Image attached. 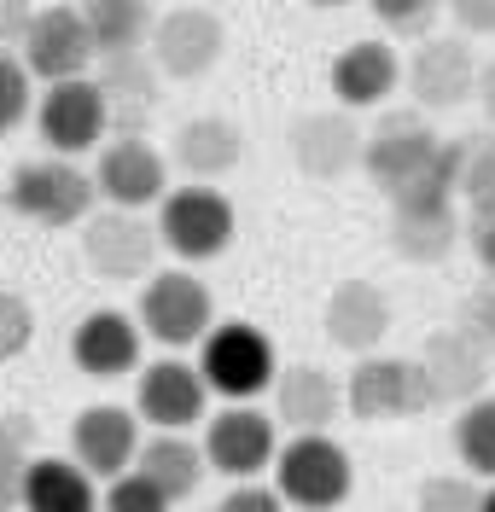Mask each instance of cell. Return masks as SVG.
<instances>
[{
  "instance_id": "6da1fadb",
  "label": "cell",
  "mask_w": 495,
  "mask_h": 512,
  "mask_svg": "<svg viewBox=\"0 0 495 512\" xmlns=\"http://www.w3.org/2000/svg\"><path fill=\"white\" fill-rule=\"evenodd\" d=\"M274 489L292 512H338L356 489V460L332 431H297L274 454Z\"/></svg>"
},
{
  "instance_id": "7a4b0ae2",
  "label": "cell",
  "mask_w": 495,
  "mask_h": 512,
  "mask_svg": "<svg viewBox=\"0 0 495 512\" xmlns=\"http://www.w3.org/2000/svg\"><path fill=\"white\" fill-rule=\"evenodd\" d=\"M461 198L449 187V175H443V163L431 169L426 181H414V187H402L391 198V251L402 262H449L455 245H461Z\"/></svg>"
},
{
  "instance_id": "3957f363",
  "label": "cell",
  "mask_w": 495,
  "mask_h": 512,
  "mask_svg": "<svg viewBox=\"0 0 495 512\" xmlns=\"http://www.w3.org/2000/svg\"><path fill=\"white\" fill-rule=\"evenodd\" d=\"M198 373H204V390L222 396V402H257L280 373V355H274L263 326L216 320L198 344Z\"/></svg>"
},
{
  "instance_id": "277c9868",
  "label": "cell",
  "mask_w": 495,
  "mask_h": 512,
  "mask_svg": "<svg viewBox=\"0 0 495 512\" xmlns=\"http://www.w3.org/2000/svg\"><path fill=\"white\" fill-rule=\"evenodd\" d=\"M94 175L76 169V158H30L12 169V187H6V204L18 216H30L35 227H82L94 216Z\"/></svg>"
},
{
  "instance_id": "5b68a950",
  "label": "cell",
  "mask_w": 495,
  "mask_h": 512,
  "mask_svg": "<svg viewBox=\"0 0 495 512\" xmlns=\"http://www.w3.org/2000/svg\"><path fill=\"white\" fill-rule=\"evenodd\" d=\"M437 163H443V134L420 111H385L362 146L367 181L385 192V198H396V192L414 187V181H426Z\"/></svg>"
},
{
  "instance_id": "8992f818",
  "label": "cell",
  "mask_w": 495,
  "mask_h": 512,
  "mask_svg": "<svg viewBox=\"0 0 495 512\" xmlns=\"http://www.w3.org/2000/svg\"><path fill=\"white\" fill-rule=\"evenodd\" d=\"M431 408V390L408 355H362L344 379V414L362 425H402Z\"/></svg>"
},
{
  "instance_id": "52a82bcc",
  "label": "cell",
  "mask_w": 495,
  "mask_h": 512,
  "mask_svg": "<svg viewBox=\"0 0 495 512\" xmlns=\"http://www.w3.org/2000/svg\"><path fill=\"white\" fill-rule=\"evenodd\" d=\"M140 332L152 338V344H164V350H193L204 344V332L216 326V297L204 280H193L187 268H164V274H152L146 286H140Z\"/></svg>"
},
{
  "instance_id": "ba28073f",
  "label": "cell",
  "mask_w": 495,
  "mask_h": 512,
  "mask_svg": "<svg viewBox=\"0 0 495 512\" xmlns=\"http://www.w3.org/2000/svg\"><path fill=\"white\" fill-rule=\"evenodd\" d=\"M158 245L181 262H216L233 245V204L216 187H169L158 204Z\"/></svg>"
},
{
  "instance_id": "9c48e42d",
  "label": "cell",
  "mask_w": 495,
  "mask_h": 512,
  "mask_svg": "<svg viewBox=\"0 0 495 512\" xmlns=\"http://www.w3.org/2000/svg\"><path fill=\"white\" fill-rule=\"evenodd\" d=\"M204 466L222 472L228 483H251L263 478L280 454V431H274V414H263L257 402H228L222 414L204 419Z\"/></svg>"
},
{
  "instance_id": "30bf717a",
  "label": "cell",
  "mask_w": 495,
  "mask_h": 512,
  "mask_svg": "<svg viewBox=\"0 0 495 512\" xmlns=\"http://www.w3.org/2000/svg\"><path fill=\"white\" fill-rule=\"evenodd\" d=\"M146 53L158 64V76H169V82H198V76H210L222 64V53H228V24L210 6H175V12H164L152 24Z\"/></svg>"
},
{
  "instance_id": "8fae6325",
  "label": "cell",
  "mask_w": 495,
  "mask_h": 512,
  "mask_svg": "<svg viewBox=\"0 0 495 512\" xmlns=\"http://www.w3.org/2000/svg\"><path fill=\"white\" fill-rule=\"evenodd\" d=\"M18 59L30 70L35 82H76V76H94V35L82 24V6H35V24L18 47Z\"/></svg>"
},
{
  "instance_id": "7c38bea8",
  "label": "cell",
  "mask_w": 495,
  "mask_h": 512,
  "mask_svg": "<svg viewBox=\"0 0 495 512\" xmlns=\"http://www.w3.org/2000/svg\"><path fill=\"white\" fill-rule=\"evenodd\" d=\"M35 128L47 140L53 158H82L105 146V128H111V105L99 94L94 76H76V82H53L41 105H35Z\"/></svg>"
},
{
  "instance_id": "4fadbf2b",
  "label": "cell",
  "mask_w": 495,
  "mask_h": 512,
  "mask_svg": "<svg viewBox=\"0 0 495 512\" xmlns=\"http://www.w3.org/2000/svg\"><path fill=\"white\" fill-rule=\"evenodd\" d=\"M158 251V227L140 210H99L82 222V262L99 280H152Z\"/></svg>"
},
{
  "instance_id": "5bb4252c",
  "label": "cell",
  "mask_w": 495,
  "mask_h": 512,
  "mask_svg": "<svg viewBox=\"0 0 495 512\" xmlns=\"http://www.w3.org/2000/svg\"><path fill=\"white\" fill-rule=\"evenodd\" d=\"M94 192L111 210H152L169 192V158L158 146H146L140 134H117V140L99 146Z\"/></svg>"
},
{
  "instance_id": "9a60e30c",
  "label": "cell",
  "mask_w": 495,
  "mask_h": 512,
  "mask_svg": "<svg viewBox=\"0 0 495 512\" xmlns=\"http://www.w3.org/2000/svg\"><path fill=\"white\" fill-rule=\"evenodd\" d=\"M402 88L414 94V111H455L478 94V59L461 35H426L402 64Z\"/></svg>"
},
{
  "instance_id": "2e32d148",
  "label": "cell",
  "mask_w": 495,
  "mask_h": 512,
  "mask_svg": "<svg viewBox=\"0 0 495 512\" xmlns=\"http://www.w3.org/2000/svg\"><path fill=\"white\" fill-rule=\"evenodd\" d=\"M134 414L146 419L152 431H193L198 419H210V390H204L198 361L164 355V361L140 367V384H134Z\"/></svg>"
},
{
  "instance_id": "e0dca14e",
  "label": "cell",
  "mask_w": 495,
  "mask_h": 512,
  "mask_svg": "<svg viewBox=\"0 0 495 512\" xmlns=\"http://www.w3.org/2000/svg\"><path fill=\"white\" fill-rule=\"evenodd\" d=\"M414 367H420V379L431 390V408H466V402L484 396L495 361L472 338H461L455 326H443V332H431L426 344H420Z\"/></svg>"
},
{
  "instance_id": "ac0fdd59",
  "label": "cell",
  "mask_w": 495,
  "mask_h": 512,
  "mask_svg": "<svg viewBox=\"0 0 495 512\" xmlns=\"http://www.w3.org/2000/svg\"><path fill=\"white\" fill-rule=\"evenodd\" d=\"M140 454V414L117 408V402H99V408H82L76 425H70V460L88 472L94 483L123 478Z\"/></svg>"
},
{
  "instance_id": "d6986e66",
  "label": "cell",
  "mask_w": 495,
  "mask_h": 512,
  "mask_svg": "<svg viewBox=\"0 0 495 512\" xmlns=\"http://www.w3.org/2000/svg\"><path fill=\"white\" fill-rule=\"evenodd\" d=\"M292 163L309 181H344L350 169H362L367 134L356 123V111H309L292 123Z\"/></svg>"
},
{
  "instance_id": "ffe728a7",
  "label": "cell",
  "mask_w": 495,
  "mask_h": 512,
  "mask_svg": "<svg viewBox=\"0 0 495 512\" xmlns=\"http://www.w3.org/2000/svg\"><path fill=\"white\" fill-rule=\"evenodd\" d=\"M321 326L327 338L338 344L344 355H373L391 332V297L373 286V280H338L327 291V309H321Z\"/></svg>"
},
{
  "instance_id": "44dd1931",
  "label": "cell",
  "mask_w": 495,
  "mask_h": 512,
  "mask_svg": "<svg viewBox=\"0 0 495 512\" xmlns=\"http://www.w3.org/2000/svg\"><path fill=\"white\" fill-rule=\"evenodd\" d=\"M140 320L123 315V309H94V315L76 320V332H70V361H76V373H88V379H123L140 367Z\"/></svg>"
},
{
  "instance_id": "7402d4cb",
  "label": "cell",
  "mask_w": 495,
  "mask_h": 512,
  "mask_svg": "<svg viewBox=\"0 0 495 512\" xmlns=\"http://www.w3.org/2000/svg\"><path fill=\"white\" fill-rule=\"evenodd\" d=\"M268 396H274V419L292 437L297 431H332V419L344 414V384L332 379L327 367H315V361L280 367L274 384H268Z\"/></svg>"
},
{
  "instance_id": "603a6c76",
  "label": "cell",
  "mask_w": 495,
  "mask_h": 512,
  "mask_svg": "<svg viewBox=\"0 0 495 512\" xmlns=\"http://www.w3.org/2000/svg\"><path fill=\"white\" fill-rule=\"evenodd\" d=\"M327 82H332L338 111H373V105H385L402 88V59H396V47H385V41H350L332 59Z\"/></svg>"
},
{
  "instance_id": "cb8c5ba5",
  "label": "cell",
  "mask_w": 495,
  "mask_h": 512,
  "mask_svg": "<svg viewBox=\"0 0 495 512\" xmlns=\"http://www.w3.org/2000/svg\"><path fill=\"white\" fill-rule=\"evenodd\" d=\"M239 158H245V134H239V123H228V117H187V123L175 128V140H169V163H175L187 181H198V187L233 175Z\"/></svg>"
},
{
  "instance_id": "d4e9b609",
  "label": "cell",
  "mask_w": 495,
  "mask_h": 512,
  "mask_svg": "<svg viewBox=\"0 0 495 512\" xmlns=\"http://www.w3.org/2000/svg\"><path fill=\"white\" fill-rule=\"evenodd\" d=\"M18 512H99V483L70 454H35Z\"/></svg>"
},
{
  "instance_id": "484cf974",
  "label": "cell",
  "mask_w": 495,
  "mask_h": 512,
  "mask_svg": "<svg viewBox=\"0 0 495 512\" xmlns=\"http://www.w3.org/2000/svg\"><path fill=\"white\" fill-rule=\"evenodd\" d=\"M134 472L152 478L169 501L181 507V501L198 495V483H204L210 466H204V448H198L187 431H152V437L140 443V454H134Z\"/></svg>"
},
{
  "instance_id": "4316f807",
  "label": "cell",
  "mask_w": 495,
  "mask_h": 512,
  "mask_svg": "<svg viewBox=\"0 0 495 512\" xmlns=\"http://www.w3.org/2000/svg\"><path fill=\"white\" fill-rule=\"evenodd\" d=\"M94 82H99V94H105V105H111V123H123V128L134 117H146L158 105V88H164V76H158V64H152L146 47L140 53H117V59H99Z\"/></svg>"
},
{
  "instance_id": "83f0119b",
  "label": "cell",
  "mask_w": 495,
  "mask_h": 512,
  "mask_svg": "<svg viewBox=\"0 0 495 512\" xmlns=\"http://www.w3.org/2000/svg\"><path fill=\"white\" fill-rule=\"evenodd\" d=\"M82 24L94 35V64L117 59V53H140L152 41V0H82Z\"/></svg>"
},
{
  "instance_id": "f1b7e54d",
  "label": "cell",
  "mask_w": 495,
  "mask_h": 512,
  "mask_svg": "<svg viewBox=\"0 0 495 512\" xmlns=\"http://www.w3.org/2000/svg\"><path fill=\"white\" fill-rule=\"evenodd\" d=\"M443 175L461 204H478L495 192V134L478 128V134H461V140H443Z\"/></svg>"
},
{
  "instance_id": "f546056e",
  "label": "cell",
  "mask_w": 495,
  "mask_h": 512,
  "mask_svg": "<svg viewBox=\"0 0 495 512\" xmlns=\"http://www.w3.org/2000/svg\"><path fill=\"white\" fill-rule=\"evenodd\" d=\"M449 448L466 466V478H490L495 483V396H478L455 408V425H449Z\"/></svg>"
},
{
  "instance_id": "4dcf8cb0",
  "label": "cell",
  "mask_w": 495,
  "mask_h": 512,
  "mask_svg": "<svg viewBox=\"0 0 495 512\" xmlns=\"http://www.w3.org/2000/svg\"><path fill=\"white\" fill-rule=\"evenodd\" d=\"M30 419L12 414L0 419V512H18V495H24V472H30Z\"/></svg>"
},
{
  "instance_id": "1f68e13d",
  "label": "cell",
  "mask_w": 495,
  "mask_h": 512,
  "mask_svg": "<svg viewBox=\"0 0 495 512\" xmlns=\"http://www.w3.org/2000/svg\"><path fill=\"white\" fill-rule=\"evenodd\" d=\"M414 512H484V489L466 472H437L414 489Z\"/></svg>"
},
{
  "instance_id": "d6a6232c",
  "label": "cell",
  "mask_w": 495,
  "mask_h": 512,
  "mask_svg": "<svg viewBox=\"0 0 495 512\" xmlns=\"http://www.w3.org/2000/svg\"><path fill=\"white\" fill-rule=\"evenodd\" d=\"M99 512H175V501H169L164 489L152 478H140V472H123V478L105 483V495H99Z\"/></svg>"
},
{
  "instance_id": "836d02e7",
  "label": "cell",
  "mask_w": 495,
  "mask_h": 512,
  "mask_svg": "<svg viewBox=\"0 0 495 512\" xmlns=\"http://www.w3.org/2000/svg\"><path fill=\"white\" fill-rule=\"evenodd\" d=\"M455 332L472 338V344L495 361V286H490V280H484V286H472L461 303H455Z\"/></svg>"
},
{
  "instance_id": "e575fe53",
  "label": "cell",
  "mask_w": 495,
  "mask_h": 512,
  "mask_svg": "<svg viewBox=\"0 0 495 512\" xmlns=\"http://www.w3.org/2000/svg\"><path fill=\"white\" fill-rule=\"evenodd\" d=\"M30 99H35V76L24 70V59L0 53V134H12L30 117Z\"/></svg>"
},
{
  "instance_id": "d590c367",
  "label": "cell",
  "mask_w": 495,
  "mask_h": 512,
  "mask_svg": "<svg viewBox=\"0 0 495 512\" xmlns=\"http://www.w3.org/2000/svg\"><path fill=\"white\" fill-rule=\"evenodd\" d=\"M35 344V309L24 291L0 286V361H18Z\"/></svg>"
},
{
  "instance_id": "8d00e7d4",
  "label": "cell",
  "mask_w": 495,
  "mask_h": 512,
  "mask_svg": "<svg viewBox=\"0 0 495 512\" xmlns=\"http://www.w3.org/2000/svg\"><path fill=\"white\" fill-rule=\"evenodd\" d=\"M362 6L391 35H426L437 24V12H443V0H362Z\"/></svg>"
},
{
  "instance_id": "74e56055",
  "label": "cell",
  "mask_w": 495,
  "mask_h": 512,
  "mask_svg": "<svg viewBox=\"0 0 495 512\" xmlns=\"http://www.w3.org/2000/svg\"><path fill=\"white\" fill-rule=\"evenodd\" d=\"M466 239H472V256L484 262V274L495 286V192L478 198V204H466Z\"/></svg>"
},
{
  "instance_id": "f35d334b",
  "label": "cell",
  "mask_w": 495,
  "mask_h": 512,
  "mask_svg": "<svg viewBox=\"0 0 495 512\" xmlns=\"http://www.w3.org/2000/svg\"><path fill=\"white\" fill-rule=\"evenodd\" d=\"M210 512H286V501H280V489H274V483L251 478V483H233Z\"/></svg>"
},
{
  "instance_id": "ab89813d",
  "label": "cell",
  "mask_w": 495,
  "mask_h": 512,
  "mask_svg": "<svg viewBox=\"0 0 495 512\" xmlns=\"http://www.w3.org/2000/svg\"><path fill=\"white\" fill-rule=\"evenodd\" d=\"M35 24V0H0V53H18Z\"/></svg>"
},
{
  "instance_id": "60d3db41",
  "label": "cell",
  "mask_w": 495,
  "mask_h": 512,
  "mask_svg": "<svg viewBox=\"0 0 495 512\" xmlns=\"http://www.w3.org/2000/svg\"><path fill=\"white\" fill-rule=\"evenodd\" d=\"M466 35H495V0H443Z\"/></svg>"
},
{
  "instance_id": "b9f144b4",
  "label": "cell",
  "mask_w": 495,
  "mask_h": 512,
  "mask_svg": "<svg viewBox=\"0 0 495 512\" xmlns=\"http://www.w3.org/2000/svg\"><path fill=\"white\" fill-rule=\"evenodd\" d=\"M478 105H484V117H490V128H495V59L490 64H478Z\"/></svg>"
},
{
  "instance_id": "7bdbcfd3",
  "label": "cell",
  "mask_w": 495,
  "mask_h": 512,
  "mask_svg": "<svg viewBox=\"0 0 495 512\" xmlns=\"http://www.w3.org/2000/svg\"><path fill=\"white\" fill-rule=\"evenodd\" d=\"M315 12H338V6H356V0H309Z\"/></svg>"
},
{
  "instance_id": "ee69618b",
  "label": "cell",
  "mask_w": 495,
  "mask_h": 512,
  "mask_svg": "<svg viewBox=\"0 0 495 512\" xmlns=\"http://www.w3.org/2000/svg\"><path fill=\"white\" fill-rule=\"evenodd\" d=\"M484 512H495V483H490V489H484Z\"/></svg>"
}]
</instances>
